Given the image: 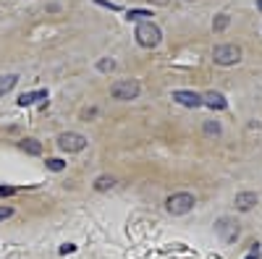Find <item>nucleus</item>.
Masks as SVG:
<instances>
[{
    "instance_id": "nucleus-12",
    "label": "nucleus",
    "mask_w": 262,
    "mask_h": 259,
    "mask_svg": "<svg viewBox=\"0 0 262 259\" xmlns=\"http://www.w3.org/2000/svg\"><path fill=\"white\" fill-rule=\"evenodd\" d=\"M16 81H18V76H16V74H8V76H0V95H6V92H11L13 86H16Z\"/></svg>"
},
{
    "instance_id": "nucleus-4",
    "label": "nucleus",
    "mask_w": 262,
    "mask_h": 259,
    "mask_svg": "<svg viewBox=\"0 0 262 259\" xmlns=\"http://www.w3.org/2000/svg\"><path fill=\"white\" fill-rule=\"evenodd\" d=\"M191 207H194V197L186 194V191L173 194V197H168V202H165V209L170 215H186V212H191Z\"/></svg>"
},
{
    "instance_id": "nucleus-13",
    "label": "nucleus",
    "mask_w": 262,
    "mask_h": 259,
    "mask_svg": "<svg viewBox=\"0 0 262 259\" xmlns=\"http://www.w3.org/2000/svg\"><path fill=\"white\" fill-rule=\"evenodd\" d=\"M149 16H152L149 11H139V8H131L126 18H128V21H139V24H144V21H147Z\"/></svg>"
},
{
    "instance_id": "nucleus-17",
    "label": "nucleus",
    "mask_w": 262,
    "mask_h": 259,
    "mask_svg": "<svg viewBox=\"0 0 262 259\" xmlns=\"http://www.w3.org/2000/svg\"><path fill=\"white\" fill-rule=\"evenodd\" d=\"M205 134H210V136L215 134V136H217V134H221V126L212 123V121H207V123H205Z\"/></svg>"
},
{
    "instance_id": "nucleus-19",
    "label": "nucleus",
    "mask_w": 262,
    "mask_h": 259,
    "mask_svg": "<svg viewBox=\"0 0 262 259\" xmlns=\"http://www.w3.org/2000/svg\"><path fill=\"white\" fill-rule=\"evenodd\" d=\"M13 215V207H0V220H8Z\"/></svg>"
},
{
    "instance_id": "nucleus-5",
    "label": "nucleus",
    "mask_w": 262,
    "mask_h": 259,
    "mask_svg": "<svg viewBox=\"0 0 262 259\" xmlns=\"http://www.w3.org/2000/svg\"><path fill=\"white\" fill-rule=\"evenodd\" d=\"M58 147L63 149V152H81V149L86 147V136L74 134V131H66V134L58 136Z\"/></svg>"
},
{
    "instance_id": "nucleus-11",
    "label": "nucleus",
    "mask_w": 262,
    "mask_h": 259,
    "mask_svg": "<svg viewBox=\"0 0 262 259\" xmlns=\"http://www.w3.org/2000/svg\"><path fill=\"white\" fill-rule=\"evenodd\" d=\"M18 147H21V152H27V155H42V144L37 139H24Z\"/></svg>"
},
{
    "instance_id": "nucleus-23",
    "label": "nucleus",
    "mask_w": 262,
    "mask_h": 259,
    "mask_svg": "<svg viewBox=\"0 0 262 259\" xmlns=\"http://www.w3.org/2000/svg\"><path fill=\"white\" fill-rule=\"evenodd\" d=\"M152 3H160V6H165V3H168V0H152Z\"/></svg>"
},
{
    "instance_id": "nucleus-24",
    "label": "nucleus",
    "mask_w": 262,
    "mask_h": 259,
    "mask_svg": "<svg viewBox=\"0 0 262 259\" xmlns=\"http://www.w3.org/2000/svg\"><path fill=\"white\" fill-rule=\"evenodd\" d=\"M257 8H259V11H262V0H257Z\"/></svg>"
},
{
    "instance_id": "nucleus-1",
    "label": "nucleus",
    "mask_w": 262,
    "mask_h": 259,
    "mask_svg": "<svg viewBox=\"0 0 262 259\" xmlns=\"http://www.w3.org/2000/svg\"><path fill=\"white\" fill-rule=\"evenodd\" d=\"M163 39V32L158 24H152V21H144V24L137 27V42L142 48H158Z\"/></svg>"
},
{
    "instance_id": "nucleus-8",
    "label": "nucleus",
    "mask_w": 262,
    "mask_h": 259,
    "mask_svg": "<svg viewBox=\"0 0 262 259\" xmlns=\"http://www.w3.org/2000/svg\"><path fill=\"white\" fill-rule=\"evenodd\" d=\"M202 105H207V107H212V110H226V97L221 95V92H207V95H202Z\"/></svg>"
},
{
    "instance_id": "nucleus-9",
    "label": "nucleus",
    "mask_w": 262,
    "mask_h": 259,
    "mask_svg": "<svg viewBox=\"0 0 262 259\" xmlns=\"http://www.w3.org/2000/svg\"><path fill=\"white\" fill-rule=\"evenodd\" d=\"M254 204H257V194H254V191H242V194H236V209L247 212V209H252Z\"/></svg>"
},
{
    "instance_id": "nucleus-3",
    "label": "nucleus",
    "mask_w": 262,
    "mask_h": 259,
    "mask_svg": "<svg viewBox=\"0 0 262 259\" xmlns=\"http://www.w3.org/2000/svg\"><path fill=\"white\" fill-rule=\"evenodd\" d=\"M212 60L217 66H233V63L242 60V48L238 45H217L212 50Z\"/></svg>"
},
{
    "instance_id": "nucleus-14",
    "label": "nucleus",
    "mask_w": 262,
    "mask_h": 259,
    "mask_svg": "<svg viewBox=\"0 0 262 259\" xmlns=\"http://www.w3.org/2000/svg\"><path fill=\"white\" fill-rule=\"evenodd\" d=\"M113 183H116V181H113L111 176H100V178L95 181V189H97V191H107V189H113Z\"/></svg>"
},
{
    "instance_id": "nucleus-21",
    "label": "nucleus",
    "mask_w": 262,
    "mask_h": 259,
    "mask_svg": "<svg viewBox=\"0 0 262 259\" xmlns=\"http://www.w3.org/2000/svg\"><path fill=\"white\" fill-rule=\"evenodd\" d=\"M257 256H259V244H252V251H249L247 259H257Z\"/></svg>"
},
{
    "instance_id": "nucleus-10",
    "label": "nucleus",
    "mask_w": 262,
    "mask_h": 259,
    "mask_svg": "<svg viewBox=\"0 0 262 259\" xmlns=\"http://www.w3.org/2000/svg\"><path fill=\"white\" fill-rule=\"evenodd\" d=\"M45 97H48L45 89H39V92H24V95L18 97V105H21V107H27V105H34L37 100H45Z\"/></svg>"
},
{
    "instance_id": "nucleus-6",
    "label": "nucleus",
    "mask_w": 262,
    "mask_h": 259,
    "mask_svg": "<svg viewBox=\"0 0 262 259\" xmlns=\"http://www.w3.org/2000/svg\"><path fill=\"white\" fill-rule=\"evenodd\" d=\"M215 228H217V233H221V239H223V241H228V244L238 239V225H236V223H231L228 218L217 220V225H215Z\"/></svg>"
},
{
    "instance_id": "nucleus-20",
    "label": "nucleus",
    "mask_w": 262,
    "mask_h": 259,
    "mask_svg": "<svg viewBox=\"0 0 262 259\" xmlns=\"http://www.w3.org/2000/svg\"><path fill=\"white\" fill-rule=\"evenodd\" d=\"M11 194H16L13 186H0V197H11Z\"/></svg>"
},
{
    "instance_id": "nucleus-2",
    "label": "nucleus",
    "mask_w": 262,
    "mask_h": 259,
    "mask_svg": "<svg viewBox=\"0 0 262 259\" xmlns=\"http://www.w3.org/2000/svg\"><path fill=\"white\" fill-rule=\"evenodd\" d=\"M139 81L137 79H123V81H116L111 86V97L113 100H137L139 97Z\"/></svg>"
},
{
    "instance_id": "nucleus-15",
    "label": "nucleus",
    "mask_w": 262,
    "mask_h": 259,
    "mask_svg": "<svg viewBox=\"0 0 262 259\" xmlns=\"http://www.w3.org/2000/svg\"><path fill=\"white\" fill-rule=\"evenodd\" d=\"M228 21H231V18H228L226 13H221V16H217V18L212 21V29H215V32H223V29L228 27Z\"/></svg>"
},
{
    "instance_id": "nucleus-7",
    "label": "nucleus",
    "mask_w": 262,
    "mask_h": 259,
    "mask_svg": "<svg viewBox=\"0 0 262 259\" xmlns=\"http://www.w3.org/2000/svg\"><path fill=\"white\" fill-rule=\"evenodd\" d=\"M173 100H176L179 105H184V107H200V105H202V95H196V92H186V89L173 92Z\"/></svg>"
},
{
    "instance_id": "nucleus-18",
    "label": "nucleus",
    "mask_w": 262,
    "mask_h": 259,
    "mask_svg": "<svg viewBox=\"0 0 262 259\" xmlns=\"http://www.w3.org/2000/svg\"><path fill=\"white\" fill-rule=\"evenodd\" d=\"M116 68V60H100V71H113Z\"/></svg>"
},
{
    "instance_id": "nucleus-22",
    "label": "nucleus",
    "mask_w": 262,
    "mask_h": 259,
    "mask_svg": "<svg viewBox=\"0 0 262 259\" xmlns=\"http://www.w3.org/2000/svg\"><path fill=\"white\" fill-rule=\"evenodd\" d=\"M74 249H76V246H71V244H66V246H63V249H60V254H71V251H74Z\"/></svg>"
},
{
    "instance_id": "nucleus-16",
    "label": "nucleus",
    "mask_w": 262,
    "mask_h": 259,
    "mask_svg": "<svg viewBox=\"0 0 262 259\" xmlns=\"http://www.w3.org/2000/svg\"><path fill=\"white\" fill-rule=\"evenodd\" d=\"M48 168H50V170H55V173H60V170L66 168V162H63V160H58V157H50V160H48Z\"/></svg>"
}]
</instances>
